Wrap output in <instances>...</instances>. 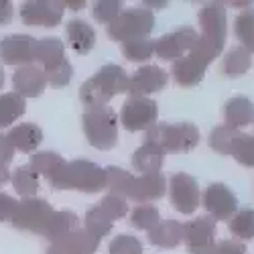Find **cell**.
<instances>
[{"label": "cell", "mask_w": 254, "mask_h": 254, "mask_svg": "<svg viewBox=\"0 0 254 254\" xmlns=\"http://www.w3.org/2000/svg\"><path fill=\"white\" fill-rule=\"evenodd\" d=\"M14 16V8H12V2L8 0H0V27L2 25H8Z\"/></svg>", "instance_id": "obj_44"}, {"label": "cell", "mask_w": 254, "mask_h": 254, "mask_svg": "<svg viewBox=\"0 0 254 254\" xmlns=\"http://www.w3.org/2000/svg\"><path fill=\"white\" fill-rule=\"evenodd\" d=\"M6 138L14 146V151L33 153L37 146L43 142V130H41L37 124H18L14 128H10Z\"/></svg>", "instance_id": "obj_26"}, {"label": "cell", "mask_w": 254, "mask_h": 254, "mask_svg": "<svg viewBox=\"0 0 254 254\" xmlns=\"http://www.w3.org/2000/svg\"><path fill=\"white\" fill-rule=\"evenodd\" d=\"M214 254H246V246L234 240H222L216 244Z\"/></svg>", "instance_id": "obj_42"}, {"label": "cell", "mask_w": 254, "mask_h": 254, "mask_svg": "<svg viewBox=\"0 0 254 254\" xmlns=\"http://www.w3.org/2000/svg\"><path fill=\"white\" fill-rule=\"evenodd\" d=\"M35 61H39L45 69L51 71L59 67L65 61V45L59 37H43L37 39V47H35Z\"/></svg>", "instance_id": "obj_22"}, {"label": "cell", "mask_w": 254, "mask_h": 254, "mask_svg": "<svg viewBox=\"0 0 254 254\" xmlns=\"http://www.w3.org/2000/svg\"><path fill=\"white\" fill-rule=\"evenodd\" d=\"M234 134H236V130L228 128V126H216V128L209 132V146L220 155H228Z\"/></svg>", "instance_id": "obj_38"}, {"label": "cell", "mask_w": 254, "mask_h": 254, "mask_svg": "<svg viewBox=\"0 0 254 254\" xmlns=\"http://www.w3.org/2000/svg\"><path fill=\"white\" fill-rule=\"evenodd\" d=\"M122 12V2L120 0H98L92 8V14L98 23L110 25L112 20Z\"/></svg>", "instance_id": "obj_37"}, {"label": "cell", "mask_w": 254, "mask_h": 254, "mask_svg": "<svg viewBox=\"0 0 254 254\" xmlns=\"http://www.w3.org/2000/svg\"><path fill=\"white\" fill-rule=\"evenodd\" d=\"M207 65H209V61L205 57H201L197 51L191 49L185 57L173 61L171 73H173V79H175L177 86L193 88V86H197V83H201Z\"/></svg>", "instance_id": "obj_17"}, {"label": "cell", "mask_w": 254, "mask_h": 254, "mask_svg": "<svg viewBox=\"0 0 254 254\" xmlns=\"http://www.w3.org/2000/svg\"><path fill=\"white\" fill-rule=\"evenodd\" d=\"M201 203L207 209V214H211V218L216 222L218 220L228 222L238 211V197L224 183H211L203 191Z\"/></svg>", "instance_id": "obj_16"}, {"label": "cell", "mask_w": 254, "mask_h": 254, "mask_svg": "<svg viewBox=\"0 0 254 254\" xmlns=\"http://www.w3.org/2000/svg\"><path fill=\"white\" fill-rule=\"evenodd\" d=\"M169 81V75L159 65H142L134 71L132 77H128V92L132 98H146L149 94H155L163 90Z\"/></svg>", "instance_id": "obj_18"}, {"label": "cell", "mask_w": 254, "mask_h": 254, "mask_svg": "<svg viewBox=\"0 0 254 254\" xmlns=\"http://www.w3.org/2000/svg\"><path fill=\"white\" fill-rule=\"evenodd\" d=\"M122 53L128 61H149L155 53V41H151L149 37H142V39H130V41H124L122 43Z\"/></svg>", "instance_id": "obj_33"}, {"label": "cell", "mask_w": 254, "mask_h": 254, "mask_svg": "<svg viewBox=\"0 0 254 254\" xmlns=\"http://www.w3.org/2000/svg\"><path fill=\"white\" fill-rule=\"evenodd\" d=\"M128 214V203L124 197L108 193L96 207H92L86 214V230L88 234H92L94 238L102 240L106 234H110V230L114 226L116 220L124 218Z\"/></svg>", "instance_id": "obj_7"}, {"label": "cell", "mask_w": 254, "mask_h": 254, "mask_svg": "<svg viewBox=\"0 0 254 254\" xmlns=\"http://www.w3.org/2000/svg\"><path fill=\"white\" fill-rule=\"evenodd\" d=\"M224 120L228 128L238 130L254 122V104L246 96H234L224 104Z\"/></svg>", "instance_id": "obj_21"}, {"label": "cell", "mask_w": 254, "mask_h": 254, "mask_svg": "<svg viewBox=\"0 0 254 254\" xmlns=\"http://www.w3.org/2000/svg\"><path fill=\"white\" fill-rule=\"evenodd\" d=\"M65 6H69L71 10H81L86 6V2H83V0H65Z\"/></svg>", "instance_id": "obj_45"}, {"label": "cell", "mask_w": 254, "mask_h": 254, "mask_svg": "<svg viewBox=\"0 0 254 254\" xmlns=\"http://www.w3.org/2000/svg\"><path fill=\"white\" fill-rule=\"evenodd\" d=\"M234 31L238 41H242V47L254 53V8H246L234 20Z\"/></svg>", "instance_id": "obj_34"}, {"label": "cell", "mask_w": 254, "mask_h": 254, "mask_svg": "<svg viewBox=\"0 0 254 254\" xmlns=\"http://www.w3.org/2000/svg\"><path fill=\"white\" fill-rule=\"evenodd\" d=\"M128 222H130V226L136 228V230L151 232V230L161 222V214H159V209H157L155 205L144 203V205H138V207L132 209Z\"/></svg>", "instance_id": "obj_36"}, {"label": "cell", "mask_w": 254, "mask_h": 254, "mask_svg": "<svg viewBox=\"0 0 254 254\" xmlns=\"http://www.w3.org/2000/svg\"><path fill=\"white\" fill-rule=\"evenodd\" d=\"M25 110L27 104L23 96H18L16 92L0 94V128H6L12 122H16L25 114Z\"/></svg>", "instance_id": "obj_30"}, {"label": "cell", "mask_w": 254, "mask_h": 254, "mask_svg": "<svg viewBox=\"0 0 254 254\" xmlns=\"http://www.w3.org/2000/svg\"><path fill=\"white\" fill-rule=\"evenodd\" d=\"M37 39L31 35H6L0 39V61L4 65H33Z\"/></svg>", "instance_id": "obj_15"}, {"label": "cell", "mask_w": 254, "mask_h": 254, "mask_svg": "<svg viewBox=\"0 0 254 254\" xmlns=\"http://www.w3.org/2000/svg\"><path fill=\"white\" fill-rule=\"evenodd\" d=\"M106 187L112 193L128 197L132 201H155L161 199L167 191V181L161 173H151V175H132L124 171L122 167H106Z\"/></svg>", "instance_id": "obj_1"}, {"label": "cell", "mask_w": 254, "mask_h": 254, "mask_svg": "<svg viewBox=\"0 0 254 254\" xmlns=\"http://www.w3.org/2000/svg\"><path fill=\"white\" fill-rule=\"evenodd\" d=\"M169 197H171L173 209L179 214H193L199 205V185L195 177L187 173H175L169 181Z\"/></svg>", "instance_id": "obj_14"}, {"label": "cell", "mask_w": 254, "mask_h": 254, "mask_svg": "<svg viewBox=\"0 0 254 254\" xmlns=\"http://www.w3.org/2000/svg\"><path fill=\"white\" fill-rule=\"evenodd\" d=\"M29 167L37 175H43L47 177V181L51 183V187L57 183V179L61 177L63 169L67 167V163L63 161L61 155L53 153V151H41V153H35L31 155V161H29Z\"/></svg>", "instance_id": "obj_24"}, {"label": "cell", "mask_w": 254, "mask_h": 254, "mask_svg": "<svg viewBox=\"0 0 254 254\" xmlns=\"http://www.w3.org/2000/svg\"><path fill=\"white\" fill-rule=\"evenodd\" d=\"M16 207H18V201H16L12 195L0 193V222L12 220L14 214H16Z\"/></svg>", "instance_id": "obj_41"}, {"label": "cell", "mask_w": 254, "mask_h": 254, "mask_svg": "<svg viewBox=\"0 0 254 254\" xmlns=\"http://www.w3.org/2000/svg\"><path fill=\"white\" fill-rule=\"evenodd\" d=\"M163 161H165V151L151 142H142V146H138L132 155V167L136 171H140V175L159 173Z\"/></svg>", "instance_id": "obj_25"}, {"label": "cell", "mask_w": 254, "mask_h": 254, "mask_svg": "<svg viewBox=\"0 0 254 254\" xmlns=\"http://www.w3.org/2000/svg\"><path fill=\"white\" fill-rule=\"evenodd\" d=\"M14 157V146L6 138V134H0V167H8Z\"/></svg>", "instance_id": "obj_43"}, {"label": "cell", "mask_w": 254, "mask_h": 254, "mask_svg": "<svg viewBox=\"0 0 254 254\" xmlns=\"http://www.w3.org/2000/svg\"><path fill=\"white\" fill-rule=\"evenodd\" d=\"M144 142L157 144L165 153H187L199 144V130L191 122H155L144 130Z\"/></svg>", "instance_id": "obj_4"}, {"label": "cell", "mask_w": 254, "mask_h": 254, "mask_svg": "<svg viewBox=\"0 0 254 254\" xmlns=\"http://www.w3.org/2000/svg\"><path fill=\"white\" fill-rule=\"evenodd\" d=\"M149 242L159 248H175L183 242V224L175 220H163L149 232Z\"/></svg>", "instance_id": "obj_27"}, {"label": "cell", "mask_w": 254, "mask_h": 254, "mask_svg": "<svg viewBox=\"0 0 254 254\" xmlns=\"http://www.w3.org/2000/svg\"><path fill=\"white\" fill-rule=\"evenodd\" d=\"M45 77H47V83H51L53 88H63V86H67V83L71 81V77H73V67H71V63L65 59L59 67H55V69H51V71H45Z\"/></svg>", "instance_id": "obj_40"}, {"label": "cell", "mask_w": 254, "mask_h": 254, "mask_svg": "<svg viewBox=\"0 0 254 254\" xmlns=\"http://www.w3.org/2000/svg\"><path fill=\"white\" fill-rule=\"evenodd\" d=\"M6 181H10V171H8V167H0V187H2Z\"/></svg>", "instance_id": "obj_46"}, {"label": "cell", "mask_w": 254, "mask_h": 254, "mask_svg": "<svg viewBox=\"0 0 254 254\" xmlns=\"http://www.w3.org/2000/svg\"><path fill=\"white\" fill-rule=\"evenodd\" d=\"M65 33H67V45L77 55L90 53L96 45V31L81 18H71L65 27Z\"/></svg>", "instance_id": "obj_23"}, {"label": "cell", "mask_w": 254, "mask_h": 254, "mask_svg": "<svg viewBox=\"0 0 254 254\" xmlns=\"http://www.w3.org/2000/svg\"><path fill=\"white\" fill-rule=\"evenodd\" d=\"M128 90V75H126L124 67L116 65V63H108V65L100 67L88 81L81 83L79 88V100L86 106V110H96V108H106L108 102Z\"/></svg>", "instance_id": "obj_2"}, {"label": "cell", "mask_w": 254, "mask_h": 254, "mask_svg": "<svg viewBox=\"0 0 254 254\" xmlns=\"http://www.w3.org/2000/svg\"><path fill=\"white\" fill-rule=\"evenodd\" d=\"M2 86H4V69L0 65V90H2Z\"/></svg>", "instance_id": "obj_47"}, {"label": "cell", "mask_w": 254, "mask_h": 254, "mask_svg": "<svg viewBox=\"0 0 254 254\" xmlns=\"http://www.w3.org/2000/svg\"><path fill=\"white\" fill-rule=\"evenodd\" d=\"M53 189H75L83 193H98L106 189V171L92 161H71L63 169Z\"/></svg>", "instance_id": "obj_6"}, {"label": "cell", "mask_w": 254, "mask_h": 254, "mask_svg": "<svg viewBox=\"0 0 254 254\" xmlns=\"http://www.w3.org/2000/svg\"><path fill=\"white\" fill-rule=\"evenodd\" d=\"M250 65H252V53L246 51L244 47H232L222 61V73L230 79H234L244 75L250 69Z\"/></svg>", "instance_id": "obj_29"}, {"label": "cell", "mask_w": 254, "mask_h": 254, "mask_svg": "<svg viewBox=\"0 0 254 254\" xmlns=\"http://www.w3.org/2000/svg\"><path fill=\"white\" fill-rule=\"evenodd\" d=\"M157 116H159L157 102L151 98L128 96V100L124 102L122 110H120V122L128 132H138V130L151 128L157 122Z\"/></svg>", "instance_id": "obj_10"}, {"label": "cell", "mask_w": 254, "mask_h": 254, "mask_svg": "<svg viewBox=\"0 0 254 254\" xmlns=\"http://www.w3.org/2000/svg\"><path fill=\"white\" fill-rule=\"evenodd\" d=\"M83 132H86L88 142L94 149L110 151L118 142V116L112 108H96L86 110L81 116Z\"/></svg>", "instance_id": "obj_5"}, {"label": "cell", "mask_w": 254, "mask_h": 254, "mask_svg": "<svg viewBox=\"0 0 254 254\" xmlns=\"http://www.w3.org/2000/svg\"><path fill=\"white\" fill-rule=\"evenodd\" d=\"M77 222H79L77 214H73V211H69V209L53 211V216H51V220H49V224H47V228L43 232V238L55 242L57 238L73 232L77 228Z\"/></svg>", "instance_id": "obj_28"}, {"label": "cell", "mask_w": 254, "mask_h": 254, "mask_svg": "<svg viewBox=\"0 0 254 254\" xmlns=\"http://www.w3.org/2000/svg\"><path fill=\"white\" fill-rule=\"evenodd\" d=\"M230 232L240 240L254 238V209H240L230 218Z\"/></svg>", "instance_id": "obj_35"}, {"label": "cell", "mask_w": 254, "mask_h": 254, "mask_svg": "<svg viewBox=\"0 0 254 254\" xmlns=\"http://www.w3.org/2000/svg\"><path fill=\"white\" fill-rule=\"evenodd\" d=\"M10 181H12L14 191L23 197H35L37 189H39V175L29 165L16 167V171L10 175Z\"/></svg>", "instance_id": "obj_31"}, {"label": "cell", "mask_w": 254, "mask_h": 254, "mask_svg": "<svg viewBox=\"0 0 254 254\" xmlns=\"http://www.w3.org/2000/svg\"><path fill=\"white\" fill-rule=\"evenodd\" d=\"M199 27L201 33L197 37V43L193 51L205 57L209 63L222 55L228 35V18L226 6L222 2H209L199 10Z\"/></svg>", "instance_id": "obj_3"}, {"label": "cell", "mask_w": 254, "mask_h": 254, "mask_svg": "<svg viewBox=\"0 0 254 254\" xmlns=\"http://www.w3.org/2000/svg\"><path fill=\"white\" fill-rule=\"evenodd\" d=\"M197 31L193 27H181L155 41V53L165 61H177L185 57L197 43Z\"/></svg>", "instance_id": "obj_12"}, {"label": "cell", "mask_w": 254, "mask_h": 254, "mask_svg": "<svg viewBox=\"0 0 254 254\" xmlns=\"http://www.w3.org/2000/svg\"><path fill=\"white\" fill-rule=\"evenodd\" d=\"M63 10L65 2L61 0H29L20 6V20L29 27H57Z\"/></svg>", "instance_id": "obj_13"}, {"label": "cell", "mask_w": 254, "mask_h": 254, "mask_svg": "<svg viewBox=\"0 0 254 254\" xmlns=\"http://www.w3.org/2000/svg\"><path fill=\"white\" fill-rule=\"evenodd\" d=\"M53 211L55 209L45 199L25 197L23 201H18L16 214L10 222L16 230H25V232H33V234L43 236V232H45V228H47V224L53 216Z\"/></svg>", "instance_id": "obj_9"}, {"label": "cell", "mask_w": 254, "mask_h": 254, "mask_svg": "<svg viewBox=\"0 0 254 254\" xmlns=\"http://www.w3.org/2000/svg\"><path fill=\"white\" fill-rule=\"evenodd\" d=\"M228 155L234 157L244 167H254V136L252 134H242V132L236 130L234 138H232Z\"/></svg>", "instance_id": "obj_32"}, {"label": "cell", "mask_w": 254, "mask_h": 254, "mask_svg": "<svg viewBox=\"0 0 254 254\" xmlns=\"http://www.w3.org/2000/svg\"><path fill=\"white\" fill-rule=\"evenodd\" d=\"M155 29V14L149 8H130L120 12L108 25V37L114 41H130L149 37Z\"/></svg>", "instance_id": "obj_8"}, {"label": "cell", "mask_w": 254, "mask_h": 254, "mask_svg": "<svg viewBox=\"0 0 254 254\" xmlns=\"http://www.w3.org/2000/svg\"><path fill=\"white\" fill-rule=\"evenodd\" d=\"M108 252L110 254H142V244L134 236L120 234L110 242Z\"/></svg>", "instance_id": "obj_39"}, {"label": "cell", "mask_w": 254, "mask_h": 254, "mask_svg": "<svg viewBox=\"0 0 254 254\" xmlns=\"http://www.w3.org/2000/svg\"><path fill=\"white\" fill-rule=\"evenodd\" d=\"M12 86L18 96L23 98H39L47 88L45 71L37 65H23L16 67L12 75Z\"/></svg>", "instance_id": "obj_20"}, {"label": "cell", "mask_w": 254, "mask_h": 254, "mask_svg": "<svg viewBox=\"0 0 254 254\" xmlns=\"http://www.w3.org/2000/svg\"><path fill=\"white\" fill-rule=\"evenodd\" d=\"M183 240L189 254H214L216 250V220L201 216L183 224Z\"/></svg>", "instance_id": "obj_11"}, {"label": "cell", "mask_w": 254, "mask_h": 254, "mask_svg": "<svg viewBox=\"0 0 254 254\" xmlns=\"http://www.w3.org/2000/svg\"><path fill=\"white\" fill-rule=\"evenodd\" d=\"M100 246V240L88 234L86 230L75 228L69 234L57 238L47 248V254H94Z\"/></svg>", "instance_id": "obj_19"}]
</instances>
